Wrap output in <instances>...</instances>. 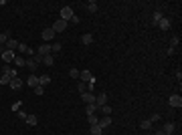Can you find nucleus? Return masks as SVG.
<instances>
[{
    "label": "nucleus",
    "instance_id": "1",
    "mask_svg": "<svg viewBox=\"0 0 182 135\" xmlns=\"http://www.w3.org/2000/svg\"><path fill=\"white\" fill-rule=\"evenodd\" d=\"M73 16H75V12H73L71 6H63V8H61V20H67V22H69Z\"/></svg>",
    "mask_w": 182,
    "mask_h": 135
},
{
    "label": "nucleus",
    "instance_id": "2",
    "mask_svg": "<svg viewBox=\"0 0 182 135\" xmlns=\"http://www.w3.org/2000/svg\"><path fill=\"white\" fill-rule=\"evenodd\" d=\"M67 26H69L67 20H61V18H59L57 22H53V26H51V28H53V30H55V34H57V32H65V28H67Z\"/></svg>",
    "mask_w": 182,
    "mask_h": 135
},
{
    "label": "nucleus",
    "instance_id": "3",
    "mask_svg": "<svg viewBox=\"0 0 182 135\" xmlns=\"http://www.w3.org/2000/svg\"><path fill=\"white\" fill-rule=\"evenodd\" d=\"M8 87H10L12 91H20V89H23V79H20V77H14V79H10Z\"/></svg>",
    "mask_w": 182,
    "mask_h": 135
},
{
    "label": "nucleus",
    "instance_id": "4",
    "mask_svg": "<svg viewBox=\"0 0 182 135\" xmlns=\"http://www.w3.org/2000/svg\"><path fill=\"white\" fill-rule=\"evenodd\" d=\"M0 56H2V61H4V63H12V61H14V56H16V53H14V51H6V48H4Z\"/></svg>",
    "mask_w": 182,
    "mask_h": 135
},
{
    "label": "nucleus",
    "instance_id": "5",
    "mask_svg": "<svg viewBox=\"0 0 182 135\" xmlns=\"http://www.w3.org/2000/svg\"><path fill=\"white\" fill-rule=\"evenodd\" d=\"M79 79L83 81V83H91L95 77L91 75V71H81V73H79Z\"/></svg>",
    "mask_w": 182,
    "mask_h": 135
},
{
    "label": "nucleus",
    "instance_id": "6",
    "mask_svg": "<svg viewBox=\"0 0 182 135\" xmlns=\"http://www.w3.org/2000/svg\"><path fill=\"white\" fill-rule=\"evenodd\" d=\"M168 103H170V107H178V109H180V107H182V97H180V95H172Z\"/></svg>",
    "mask_w": 182,
    "mask_h": 135
},
{
    "label": "nucleus",
    "instance_id": "7",
    "mask_svg": "<svg viewBox=\"0 0 182 135\" xmlns=\"http://www.w3.org/2000/svg\"><path fill=\"white\" fill-rule=\"evenodd\" d=\"M43 38H45L47 45H49V40H51V38H55V30H53L51 26H49V28H45V30H43Z\"/></svg>",
    "mask_w": 182,
    "mask_h": 135
},
{
    "label": "nucleus",
    "instance_id": "8",
    "mask_svg": "<svg viewBox=\"0 0 182 135\" xmlns=\"http://www.w3.org/2000/svg\"><path fill=\"white\" fill-rule=\"evenodd\" d=\"M105 103H107V93H99V95L95 97V105H97V107H103Z\"/></svg>",
    "mask_w": 182,
    "mask_h": 135
},
{
    "label": "nucleus",
    "instance_id": "9",
    "mask_svg": "<svg viewBox=\"0 0 182 135\" xmlns=\"http://www.w3.org/2000/svg\"><path fill=\"white\" fill-rule=\"evenodd\" d=\"M36 55H41V56H47V55H51V45H41L39 46V51H36Z\"/></svg>",
    "mask_w": 182,
    "mask_h": 135
},
{
    "label": "nucleus",
    "instance_id": "10",
    "mask_svg": "<svg viewBox=\"0 0 182 135\" xmlns=\"http://www.w3.org/2000/svg\"><path fill=\"white\" fill-rule=\"evenodd\" d=\"M174 127H176V125H174V121H166V123H164V127H162V131H164L166 135H172V133H174Z\"/></svg>",
    "mask_w": 182,
    "mask_h": 135
},
{
    "label": "nucleus",
    "instance_id": "11",
    "mask_svg": "<svg viewBox=\"0 0 182 135\" xmlns=\"http://www.w3.org/2000/svg\"><path fill=\"white\" fill-rule=\"evenodd\" d=\"M81 99L87 103V105H95V95H93V93H83Z\"/></svg>",
    "mask_w": 182,
    "mask_h": 135
},
{
    "label": "nucleus",
    "instance_id": "12",
    "mask_svg": "<svg viewBox=\"0 0 182 135\" xmlns=\"http://www.w3.org/2000/svg\"><path fill=\"white\" fill-rule=\"evenodd\" d=\"M4 48H6V51H16V48H18V43H16L14 38H8L6 45H4Z\"/></svg>",
    "mask_w": 182,
    "mask_h": 135
},
{
    "label": "nucleus",
    "instance_id": "13",
    "mask_svg": "<svg viewBox=\"0 0 182 135\" xmlns=\"http://www.w3.org/2000/svg\"><path fill=\"white\" fill-rule=\"evenodd\" d=\"M12 63H16V67H26V58H24V56H20V55L14 56V61H12Z\"/></svg>",
    "mask_w": 182,
    "mask_h": 135
},
{
    "label": "nucleus",
    "instance_id": "14",
    "mask_svg": "<svg viewBox=\"0 0 182 135\" xmlns=\"http://www.w3.org/2000/svg\"><path fill=\"white\" fill-rule=\"evenodd\" d=\"M81 43H83V45H87V46H89L91 43H93V34L85 32V34H83V36H81Z\"/></svg>",
    "mask_w": 182,
    "mask_h": 135
},
{
    "label": "nucleus",
    "instance_id": "15",
    "mask_svg": "<svg viewBox=\"0 0 182 135\" xmlns=\"http://www.w3.org/2000/svg\"><path fill=\"white\" fill-rule=\"evenodd\" d=\"M158 26H160V28H162V30H168V28H170V26H172V22H170V20H168V18H162V20H160V22H158Z\"/></svg>",
    "mask_w": 182,
    "mask_h": 135
},
{
    "label": "nucleus",
    "instance_id": "16",
    "mask_svg": "<svg viewBox=\"0 0 182 135\" xmlns=\"http://www.w3.org/2000/svg\"><path fill=\"white\" fill-rule=\"evenodd\" d=\"M26 83H28V87H39V77H36V75H31V77L26 79Z\"/></svg>",
    "mask_w": 182,
    "mask_h": 135
},
{
    "label": "nucleus",
    "instance_id": "17",
    "mask_svg": "<svg viewBox=\"0 0 182 135\" xmlns=\"http://www.w3.org/2000/svg\"><path fill=\"white\" fill-rule=\"evenodd\" d=\"M77 89H79V93H81V95H83V93H89V85H87V83H83V81H79Z\"/></svg>",
    "mask_w": 182,
    "mask_h": 135
},
{
    "label": "nucleus",
    "instance_id": "18",
    "mask_svg": "<svg viewBox=\"0 0 182 135\" xmlns=\"http://www.w3.org/2000/svg\"><path fill=\"white\" fill-rule=\"evenodd\" d=\"M89 133H91V135H103V129L99 127V125H91Z\"/></svg>",
    "mask_w": 182,
    "mask_h": 135
},
{
    "label": "nucleus",
    "instance_id": "19",
    "mask_svg": "<svg viewBox=\"0 0 182 135\" xmlns=\"http://www.w3.org/2000/svg\"><path fill=\"white\" fill-rule=\"evenodd\" d=\"M99 127H101V129H105V127H109V125H111V119H109V117H103V119H99Z\"/></svg>",
    "mask_w": 182,
    "mask_h": 135
},
{
    "label": "nucleus",
    "instance_id": "20",
    "mask_svg": "<svg viewBox=\"0 0 182 135\" xmlns=\"http://www.w3.org/2000/svg\"><path fill=\"white\" fill-rule=\"evenodd\" d=\"M85 6H87V10H89L91 14H93V12H97V2H93V0H89Z\"/></svg>",
    "mask_w": 182,
    "mask_h": 135
},
{
    "label": "nucleus",
    "instance_id": "21",
    "mask_svg": "<svg viewBox=\"0 0 182 135\" xmlns=\"http://www.w3.org/2000/svg\"><path fill=\"white\" fill-rule=\"evenodd\" d=\"M26 67L31 69V71H36V67H39V65L34 63V58H33V56H28V58H26Z\"/></svg>",
    "mask_w": 182,
    "mask_h": 135
},
{
    "label": "nucleus",
    "instance_id": "22",
    "mask_svg": "<svg viewBox=\"0 0 182 135\" xmlns=\"http://www.w3.org/2000/svg\"><path fill=\"white\" fill-rule=\"evenodd\" d=\"M47 83H51V77H49V75H41V77H39V85L45 87Z\"/></svg>",
    "mask_w": 182,
    "mask_h": 135
},
{
    "label": "nucleus",
    "instance_id": "23",
    "mask_svg": "<svg viewBox=\"0 0 182 135\" xmlns=\"http://www.w3.org/2000/svg\"><path fill=\"white\" fill-rule=\"evenodd\" d=\"M8 38H10V30H6V32H2V34H0V45L4 46V45H6V40H8Z\"/></svg>",
    "mask_w": 182,
    "mask_h": 135
},
{
    "label": "nucleus",
    "instance_id": "24",
    "mask_svg": "<svg viewBox=\"0 0 182 135\" xmlns=\"http://www.w3.org/2000/svg\"><path fill=\"white\" fill-rule=\"evenodd\" d=\"M43 63H45L47 67H53V65H55V58L51 55H47V56H43Z\"/></svg>",
    "mask_w": 182,
    "mask_h": 135
},
{
    "label": "nucleus",
    "instance_id": "25",
    "mask_svg": "<svg viewBox=\"0 0 182 135\" xmlns=\"http://www.w3.org/2000/svg\"><path fill=\"white\" fill-rule=\"evenodd\" d=\"M26 123L31 125V127H34V125L39 123V119H36V117H34V115H26Z\"/></svg>",
    "mask_w": 182,
    "mask_h": 135
},
{
    "label": "nucleus",
    "instance_id": "26",
    "mask_svg": "<svg viewBox=\"0 0 182 135\" xmlns=\"http://www.w3.org/2000/svg\"><path fill=\"white\" fill-rule=\"evenodd\" d=\"M99 109H101L103 117H109V115H111V107H109V105H103V107H99Z\"/></svg>",
    "mask_w": 182,
    "mask_h": 135
},
{
    "label": "nucleus",
    "instance_id": "27",
    "mask_svg": "<svg viewBox=\"0 0 182 135\" xmlns=\"http://www.w3.org/2000/svg\"><path fill=\"white\" fill-rule=\"evenodd\" d=\"M95 111H97V105H87V109H85L87 115H95Z\"/></svg>",
    "mask_w": 182,
    "mask_h": 135
},
{
    "label": "nucleus",
    "instance_id": "28",
    "mask_svg": "<svg viewBox=\"0 0 182 135\" xmlns=\"http://www.w3.org/2000/svg\"><path fill=\"white\" fill-rule=\"evenodd\" d=\"M87 119H89V125H97V123H99L97 115H87Z\"/></svg>",
    "mask_w": 182,
    "mask_h": 135
},
{
    "label": "nucleus",
    "instance_id": "29",
    "mask_svg": "<svg viewBox=\"0 0 182 135\" xmlns=\"http://www.w3.org/2000/svg\"><path fill=\"white\" fill-rule=\"evenodd\" d=\"M140 127H142V129H150V127H152V121H150V119H144V121L140 123Z\"/></svg>",
    "mask_w": 182,
    "mask_h": 135
},
{
    "label": "nucleus",
    "instance_id": "30",
    "mask_svg": "<svg viewBox=\"0 0 182 135\" xmlns=\"http://www.w3.org/2000/svg\"><path fill=\"white\" fill-rule=\"evenodd\" d=\"M178 43H180V38H178V36H172V38H170V46H172V48H176Z\"/></svg>",
    "mask_w": 182,
    "mask_h": 135
},
{
    "label": "nucleus",
    "instance_id": "31",
    "mask_svg": "<svg viewBox=\"0 0 182 135\" xmlns=\"http://www.w3.org/2000/svg\"><path fill=\"white\" fill-rule=\"evenodd\" d=\"M162 18H164V16H162V12H160V10L154 12V22H156V24H158L160 20H162Z\"/></svg>",
    "mask_w": 182,
    "mask_h": 135
},
{
    "label": "nucleus",
    "instance_id": "32",
    "mask_svg": "<svg viewBox=\"0 0 182 135\" xmlns=\"http://www.w3.org/2000/svg\"><path fill=\"white\" fill-rule=\"evenodd\" d=\"M61 51V43H55V45H51V53H59Z\"/></svg>",
    "mask_w": 182,
    "mask_h": 135
},
{
    "label": "nucleus",
    "instance_id": "33",
    "mask_svg": "<svg viewBox=\"0 0 182 135\" xmlns=\"http://www.w3.org/2000/svg\"><path fill=\"white\" fill-rule=\"evenodd\" d=\"M69 75H71L73 79H79V71H77V69H71V71H69Z\"/></svg>",
    "mask_w": 182,
    "mask_h": 135
},
{
    "label": "nucleus",
    "instance_id": "34",
    "mask_svg": "<svg viewBox=\"0 0 182 135\" xmlns=\"http://www.w3.org/2000/svg\"><path fill=\"white\" fill-rule=\"evenodd\" d=\"M18 53H24V55H26V53H28V46L26 45H18Z\"/></svg>",
    "mask_w": 182,
    "mask_h": 135
},
{
    "label": "nucleus",
    "instance_id": "35",
    "mask_svg": "<svg viewBox=\"0 0 182 135\" xmlns=\"http://www.w3.org/2000/svg\"><path fill=\"white\" fill-rule=\"evenodd\" d=\"M12 111H20V101H16V103H12Z\"/></svg>",
    "mask_w": 182,
    "mask_h": 135
},
{
    "label": "nucleus",
    "instance_id": "36",
    "mask_svg": "<svg viewBox=\"0 0 182 135\" xmlns=\"http://www.w3.org/2000/svg\"><path fill=\"white\" fill-rule=\"evenodd\" d=\"M34 93H36V95H39V97H41V95H43V93H45V89H43V87H41V85H39V87H34Z\"/></svg>",
    "mask_w": 182,
    "mask_h": 135
},
{
    "label": "nucleus",
    "instance_id": "37",
    "mask_svg": "<svg viewBox=\"0 0 182 135\" xmlns=\"http://www.w3.org/2000/svg\"><path fill=\"white\" fill-rule=\"evenodd\" d=\"M160 119H162V117H160V113H154V115H152V119H150V121H160Z\"/></svg>",
    "mask_w": 182,
    "mask_h": 135
},
{
    "label": "nucleus",
    "instance_id": "38",
    "mask_svg": "<svg viewBox=\"0 0 182 135\" xmlns=\"http://www.w3.org/2000/svg\"><path fill=\"white\" fill-rule=\"evenodd\" d=\"M18 119H24V121H26V113H24V111H18Z\"/></svg>",
    "mask_w": 182,
    "mask_h": 135
},
{
    "label": "nucleus",
    "instance_id": "39",
    "mask_svg": "<svg viewBox=\"0 0 182 135\" xmlns=\"http://www.w3.org/2000/svg\"><path fill=\"white\" fill-rule=\"evenodd\" d=\"M156 135H166V133H164V131H162V129H160V131H156Z\"/></svg>",
    "mask_w": 182,
    "mask_h": 135
}]
</instances>
